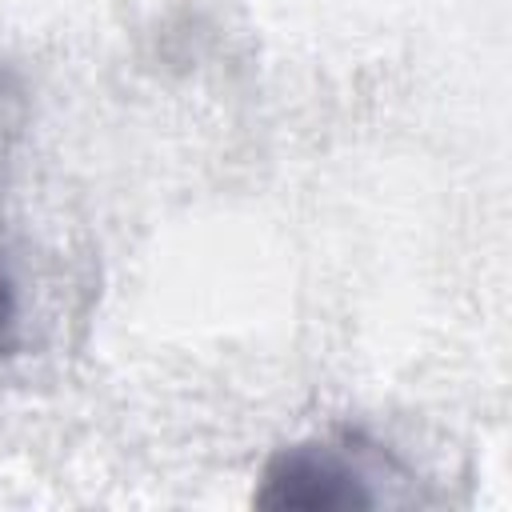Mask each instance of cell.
<instances>
[{
	"mask_svg": "<svg viewBox=\"0 0 512 512\" xmlns=\"http://www.w3.org/2000/svg\"><path fill=\"white\" fill-rule=\"evenodd\" d=\"M396 464L364 444L360 436L340 440H300L280 448L256 484V504L276 512H348V508H376L384 492L376 480H388Z\"/></svg>",
	"mask_w": 512,
	"mask_h": 512,
	"instance_id": "cell-1",
	"label": "cell"
},
{
	"mask_svg": "<svg viewBox=\"0 0 512 512\" xmlns=\"http://www.w3.org/2000/svg\"><path fill=\"white\" fill-rule=\"evenodd\" d=\"M12 344H16V288L0 264V356L12 352Z\"/></svg>",
	"mask_w": 512,
	"mask_h": 512,
	"instance_id": "cell-2",
	"label": "cell"
}]
</instances>
